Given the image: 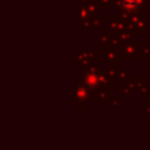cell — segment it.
Here are the masks:
<instances>
[{"label": "cell", "instance_id": "1", "mask_svg": "<svg viewBox=\"0 0 150 150\" xmlns=\"http://www.w3.org/2000/svg\"><path fill=\"white\" fill-rule=\"evenodd\" d=\"M118 6L125 12H135L140 8V0H118Z\"/></svg>", "mask_w": 150, "mask_h": 150}, {"label": "cell", "instance_id": "2", "mask_svg": "<svg viewBox=\"0 0 150 150\" xmlns=\"http://www.w3.org/2000/svg\"><path fill=\"white\" fill-rule=\"evenodd\" d=\"M102 77L96 72V71H90V72H87V75H86V84L90 87V88H96L99 84H100V80Z\"/></svg>", "mask_w": 150, "mask_h": 150}]
</instances>
